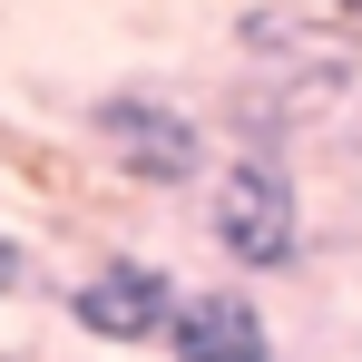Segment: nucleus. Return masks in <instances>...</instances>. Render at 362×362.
Instances as JSON below:
<instances>
[{
    "instance_id": "f257e3e1",
    "label": "nucleus",
    "mask_w": 362,
    "mask_h": 362,
    "mask_svg": "<svg viewBox=\"0 0 362 362\" xmlns=\"http://www.w3.org/2000/svg\"><path fill=\"white\" fill-rule=\"evenodd\" d=\"M88 137H98L108 177L157 186V196H186V186L216 177V137H206V118L177 108V98H157V88H108V98H88Z\"/></svg>"
},
{
    "instance_id": "f03ea898",
    "label": "nucleus",
    "mask_w": 362,
    "mask_h": 362,
    "mask_svg": "<svg viewBox=\"0 0 362 362\" xmlns=\"http://www.w3.org/2000/svg\"><path fill=\"white\" fill-rule=\"evenodd\" d=\"M206 245L235 264V274H294L303 264V196L284 157H226L206 177Z\"/></svg>"
},
{
    "instance_id": "7ed1b4c3",
    "label": "nucleus",
    "mask_w": 362,
    "mask_h": 362,
    "mask_svg": "<svg viewBox=\"0 0 362 362\" xmlns=\"http://www.w3.org/2000/svg\"><path fill=\"white\" fill-rule=\"evenodd\" d=\"M177 294H186V284L167 274V264L108 255V264H88V274L59 294V313H69V333H88V343H108V353H147V343H167Z\"/></svg>"
},
{
    "instance_id": "20e7f679",
    "label": "nucleus",
    "mask_w": 362,
    "mask_h": 362,
    "mask_svg": "<svg viewBox=\"0 0 362 362\" xmlns=\"http://www.w3.org/2000/svg\"><path fill=\"white\" fill-rule=\"evenodd\" d=\"M167 362H274V313L245 294V274L226 284H186L177 323H167Z\"/></svg>"
},
{
    "instance_id": "39448f33",
    "label": "nucleus",
    "mask_w": 362,
    "mask_h": 362,
    "mask_svg": "<svg viewBox=\"0 0 362 362\" xmlns=\"http://www.w3.org/2000/svg\"><path fill=\"white\" fill-rule=\"evenodd\" d=\"M20 284H30V245H20V235H10V226H0V303L20 294Z\"/></svg>"
},
{
    "instance_id": "423d86ee",
    "label": "nucleus",
    "mask_w": 362,
    "mask_h": 362,
    "mask_svg": "<svg viewBox=\"0 0 362 362\" xmlns=\"http://www.w3.org/2000/svg\"><path fill=\"white\" fill-rule=\"evenodd\" d=\"M284 10H323V20H343V30H362V0H284Z\"/></svg>"
},
{
    "instance_id": "0eeeda50",
    "label": "nucleus",
    "mask_w": 362,
    "mask_h": 362,
    "mask_svg": "<svg viewBox=\"0 0 362 362\" xmlns=\"http://www.w3.org/2000/svg\"><path fill=\"white\" fill-rule=\"evenodd\" d=\"M0 362H10V353H0Z\"/></svg>"
}]
</instances>
